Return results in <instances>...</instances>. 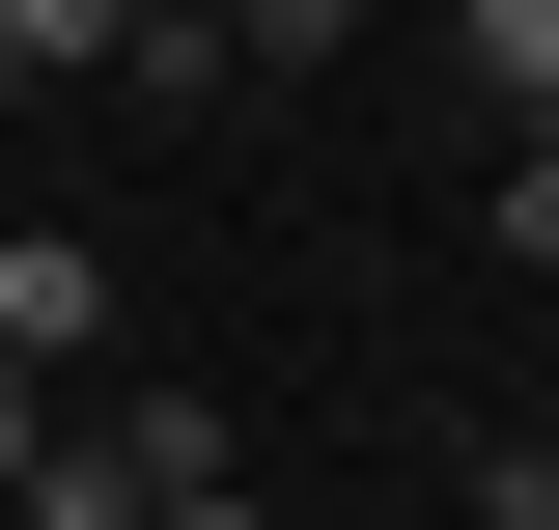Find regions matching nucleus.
<instances>
[{"label":"nucleus","mask_w":559,"mask_h":530,"mask_svg":"<svg viewBox=\"0 0 559 530\" xmlns=\"http://www.w3.org/2000/svg\"><path fill=\"white\" fill-rule=\"evenodd\" d=\"M0 363H57V392L112 363V252H84V224H28V196H0Z\"/></svg>","instance_id":"1"},{"label":"nucleus","mask_w":559,"mask_h":530,"mask_svg":"<svg viewBox=\"0 0 559 530\" xmlns=\"http://www.w3.org/2000/svg\"><path fill=\"white\" fill-rule=\"evenodd\" d=\"M448 84H476L503 140H559V0H448Z\"/></svg>","instance_id":"2"},{"label":"nucleus","mask_w":559,"mask_h":530,"mask_svg":"<svg viewBox=\"0 0 559 530\" xmlns=\"http://www.w3.org/2000/svg\"><path fill=\"white\" fill-rule=\"evenodd\" d=\"M140 57V0H0V84H112Z\"/></svg>","instance_id":"3"},{"label":"nucleus","mask_w":559,"mask_h":530,"mask_svg":"<svg viewBox=\"0 0 559 530\" xmlns=\"http://www.w3.org/2000/svg\"><path fill=\"white\" fill-rule=\"evenodd\" d=\"M336 28H364V0H224V57H252V84H308Z\"/></svg>","instance_id":"4"},{"label":"nucleus","mask_w":559,"mask_h":530,"mask_svg":"<svg viewBox=\"0 0 559 530\" xmlns=\"http://www.w3.org/2000/svg\"><path fill=\"white\" fill-rule=\"evenodd\" d=\"M476 224H503V252L559 279V140H503V196H476Z\"/></svg>","instance_id":"5"},{"label":"nucleus","mask_w":559,"mask_h":530,"mask_svg":"<svg viewBox=\"0 0 559 530\" xmlns=\"http://www.w3.org/2000/svg\"><path fill=\"white\" fill-rule=\"evenodd\" d=\"M28 447H57V363H0V503H28Z\"/></svg>","instance_id":"6"},{"label":"nucleus","mask_w":559,"mask_h":530,"mask_svg":"<svg viewBox=\"0 0 559 530\" xmlns=\"http://www.w3.org/2000/svg\"><path fill=\"white\" fill-rule=\"evenodd\" d=\"M168 530H280V503H252V474H197V503H168Z\"/></svg>","instance_id":"7"},{"label":"nucleus","mask_w":559,"mask_h":530,"mask_svg":"<svg viewBox=\"0 0 559 530\" xmlns=\"http://www.w3.org/2000/svg\"><path fill=\"white\" fill-rule=\"evenodd\" d=\"M0 196H28V112H0Z\"/></svg>","instance_id":"8"},{"label":"nucleus","mask_w":559,"mask_h":530,"mask_svg":"<svg viewBox=\"0 0 559 530\" xmlns=\"http://www.w3.org/2000/svg\"><path fill=\"white\" fill-rule=\"evenodd\" d=\"M532 474H559V419H532Z\"/></svg>","instance_id":"9"}]
</instances>
